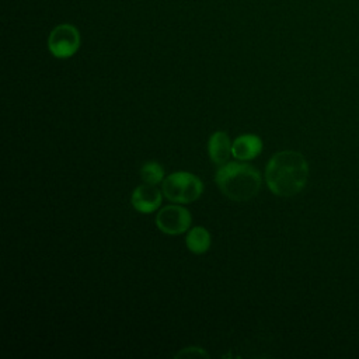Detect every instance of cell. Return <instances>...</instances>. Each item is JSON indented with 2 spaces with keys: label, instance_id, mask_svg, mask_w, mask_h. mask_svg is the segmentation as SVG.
Listing matches in <instances>:
<instances>
[{
  "label": "cell",
  "instance_id": "obj_10",
  "mask_svg": "<svg viewBox=\"0 0 359 359\" xmlns=\"http://www.w3.org/2000/svg\"><path fill=\"white\" fill-rule=\"evenodd\" d=\"M140 177L144 182L157 185L164 178V168L157 161H147L140 168Z\"/></svg>",
  "mask_w": 359,
  "mask_h": 359
},
{
  "label": "cell",
  "instance_id": "obj_1",
  "mask_svg": "<svg viewBox=\"0 0 359 359\" xmlns=\"http://www.w3.org/2000/svg\"><path fill=\"white\" fill-rule=\"evenodd\" d=\"M309 164L304 156L294 150H283L271 157L265 168L269 191L278 196H293L307 184Z\"/></svg>",
  "mask_w": 359,
  "mask_h": 359
},
{
  "label": "cell",
  "instance_id": "obj_7",
  "mask_svg": "<svg viewBox=\"0 0 359 359\" xmlns=\"http://www.w3.org/2000/svg\"><path fill=\"white\" fill-rule=\"evenodd\" d=\"M262 150V140L257 135H241L231 143V154L237 160H252Z\"/></svg>",
  "mask_w": 359,
  "mask_h": 359
},
{
  "label": "cell",
  "instance_id": "obj_5",
  "mask_svg": "<svg viewBox=\"0 0 359 359\" xmlns=\"http://www.w3.org/2000/svg\"><path fill=\"white\" fill-rule=\"evenodd\" d=\"M191 213L180 205H168L163 208L156 216L157 227L170 236H177L191 227Z\"/></svg>",
  "mask_w": 359,
  "mask_h": 359
},
{
  "label": "cell",
  "instance_id": "obj_8",
  "mask_svg": "<svg viewBox=\"0 0 359 359\" xmlns=\"http://www.w3.org/2000/svg\"><path fill=\"white\" fill-rule=\"evenodd\" d=\"M208 151H209V157L210 160L217 164V165H223L230 153H231V143L230 139L227 136L226 132L217 130L215 132L208 142Z\"/></svg>",
  "mask_w": 359,
  "mask_h": 359
},
{
  "label": "cell",
  "instance_id": "obj_11",
  "mask_svg": "<svg viewBox=\"0 0 359 359\" xmlns=\"http://www.w3.org/2000/svg\"><path fill=\"white\" fill-rule=\"evenodd\" d=\"M209 356L202 348H198V346H191V348H185L182 349L181 352H178L175 356Z\"/></svg>",
  "mask_w": 359,
  "mask_h": 359
},
{
  "label": "cell",
  "instance_id": "obj_6",
  "mask_svg": "<svg viewBox=\"0 0 359 359\" xmlns=\"http://www.w3.org/2000/svg\"><path fill=\"white\" fill-rule=\"evenodd\" d=\"M161 192L153 184H142L132 192V206L140 213H151L161 203Z\"/></svg>",
  "mask_w": 359,
  "mask_h": 359
},
{
  "label": "cell",
  "instance_id": "obj_2",
  "mask_svg": "<svg viewBox=\"0 0 359 359\" xmlns=\"http://www.w3.org/2000/svg\"><path fill=\"white\" fill-rule=\"evenodd\" d=\"M216 184L222 194L231 201L245 202L254 198L261 188L259 171L247 163L231 161L216 172Z\"/></svg>",
  "mask_w": 359,
  "mask_h": 359
},
{
  "label": "cell",
  "instance_id": "obj_4",
  "mask_svg": "<svg viewBox=\"0 0 359 359\" xmlns=\"http://www.w3.org/2000/svg\"><path fill=\"white\" fill-rule=\"evenodd\" d=\"M49 52L57 59L73 56L80 48V32L72 24L56 25L48 36Z\"/></svg>",
  "mask_w": 359,
  "mask_h": 359
},
{
  "label": "cell",
  "instance_id": "obj_9",
  "mask_svg": "<svg viewBox=\"0 0 359 359\" xmlns=\"http://www.w3.org/2000/svg\"><path fill=\"white\" fill-rule=\"evenodd\" d=\"M187 247L195 254H203L210 247V234L205 227H192L187 234Z\"/></svg>",
  "mask_w": 359,
  "mask_h": 359
},
{
  "label": "cell",
  "instance_id": "obj_3",
  "mask_svg": "<svg viewBox=\"0 0 359 359\" xmlns=\"http://www.w3.org/2000/svg\"><path fill=\"white\" fill-rule=\"evenodd\" d=\"M203 192L202 181L187 171L170 174L163 181V194L171 202L191 203L196 201Z\"/></svg>",
  "mask_w": 359,
  "mask_h": 359
}]
</instances>
